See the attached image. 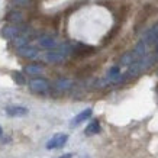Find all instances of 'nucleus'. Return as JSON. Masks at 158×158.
I'll list each match as a JSON object with an SVG mask.
<instances>
[{"label": "nucleus", "instance_id": "nucleus-7", "mask_svg": "<svg viewBox=\"0 0 158 158\" xmlns=\"http://www.w3.org/2000/svg\"><path fill=\"white\" fill-rule=\"evenodd\" d=\"M91 109H86V110H83L81 113H78V115L74 118V119L71 120V123H70V126L71 128H76V126H78V125L81 123V122H84V120H87L91 116Z\"/></svg>", "mask_w": 158, "mask_h": 158}, {"label": "nucleus", "instance_id": "nucleus-19", "mask_svg": "<svg viewBox=\"0 0 158 158\" xmlns=\"http://www.w3.org/2000/svg\"><path fill=\"white\" fill-rule=\"evenodd\" d=\"M155 57L158 58V42L155 44Z\"/></svg>", "mask_w": 158, "mask_h": 158}, {"label": "nucleus", "instance_id": "nucleus-3", "mask_svg": "<svg viewBox=\"0 0 158 158\" xmlns=\"http://www.w3.org/2000/svg\"><path fill=\"white\" fill-rule=\"evenodd\" d=\"M68 141V135L67 134H57L54 135L52 138L47 142V148L48 149H55V148H61L62 145Z\"/></svg>", "mask_w": 158, "mask_h": 158}, {"label": "nucleus", "instance_id": "nucleus-12", "mask_svg": "<svg viewBox=\"0 0 158 158\" xmlns=\"http://www.w3.org/2000/svg\"><path fill=\"white\" fill-rule=\"evenodd\" d=\"M6 19L9 20V22H12V23H22L23 22V15L20 13V12H18V10H13V12H9L7 13V16H6Z\"/></svg>", "mask_w": 158, "mask_h": 158}, {"label": "nucleus", "instance_id": "nucleus-6", "mask_svg": "<svg viewBox=\"0 0 158 158\" xmlns=\"http://www.w3.org/2000/svg\"><path fill=\"white\" fill-rule=\"evenodd\" d=\"M18 54H19L20 57L32 60V58L38 57V49L34 48V47H29V45H23V47L18 48Z\"/></svg>", "mask_w": 158, "mask_h": 158}, {"label": "nucleus", "instance_id": "nucleus-5", "mask_svg": "<svg viewBox=\"0 0 158 158\" xmlns=\"http://www.w3.org/2000/svg\"><path fill=\"white\" fill-rule=\"evenodd\" d=\"M71 52L77 57H84V55H90V54L94 52V48L93 47H89V45H83V44H77L74 48H71Z\"/></svg>", "mask_w": 158, "mask_h": 158}, {"label": "nucleus", "instance_id": "nucleus-17", "mask_svg": "<svg viewBox=\"0 0 158 158\" xmlns=\"http://www.w3.org/2000/svg\"><path fill=\"white\" fill-rule=\"evenodd\" d=\"M26 42H28V39L25 38V36H16V38H13V45L16 48H20V47L26 45Z\"/></svg>", "mask_w": 158, "mask_h": 158}, {"label": "nucleus", "instance_id": "nucleus-9", "mask_svg": "<svg viewBox=\"0 0 158 158\" xmlns=\"http://www.w3.org/2000/svg\"><path fill=\"white\" fill-rule=\"evenodd\" d=\"M6 113L9 116H25L28 115V109L22 106H10L6 109Z\"/></svg>", "mask_w": 158, "mask_h": 158}, {"label": "nucleus", "instance_id": "nucleus-18", "mask_svg": "<svg viewBox=\"0 0 158 158\" xmlns=\"http://www.w3.org/2000/svg\"><path fill=\"white\" fill-rule=\"evenodd\" d=\"M13 2L16 3V5H19V6H29L32 0H13Z\"/></svg>", "mask_w": 158, "mask_h": 158}, {"label": "nucleus", "instance_id": "nucleus-10", "mask_svg": "<svg viewBox=\"0 0 158 158\" xmlns=\"http://www.w3.org/2000/svg\"><path fill=\"white\" fill-rule=\"evenodd\" d=\"M38 44H39V47L47 48V49H51V48H55V47H57L55 39L51 38V36H42V38H39Z\"/></svg>", "mask_w": 158, "mask_h": 158}, {"label": "nucleus", "instance_id": "nucleus-22", "mask_svg": "<svg viewBox=\"0 0 158 158\" xmlns=\"http://www.w3.org/2000/svg\"><path fill=\"white\" fill-rule=\"evenodd\" d=\"M157 93H158V87H157Z\"/></svg>", "mask_w": 158, "mask_h": 158}, {"label": "nucleus", "instance_id": "nucleus-4", "mask_svg": "<svg viewBox=\"0 0 158 158\" xmlns=\"http://www.w3.org/2000/svg\"><path fill=\"white\" fill-rule=\"evenodd\" d=\"M20 29L16 25H7L5 28H2L0 31V36H3L5 39H13L16 36H19Z\"/></svg>", "mask_w": 158, "mask_h": 158}, {"label": "nucleus", "instance_id": "nucleus-16", "mask_svg": "<svg viewBox=\"0 0 158 158\" xmlns=\"http://www.w3.org/2000/svg\"><path fill=\"white\" fill-rule=\"evenodd\" d=\"M73 86L71 80H58L57 84H55V87H57L60 91H64V90H68L70 87Z\"/></svg>", "mask_w": 158, "mask_h": 158}, {"label": "nucleus", "instance_id": "nucleus-14", "mask_svg": "<svg viewBox=\"0 0 158 158\" xmlns=\"http://www.w3.org/2000/svg\"><path fill=\"white\" fill-rule=\"evenodd\" d=\"M42 65H39V64H29L25 67V73H28L31 76H35V74H39V73H42Z\"/></svg>", "mask_w": 158, "mask_h": 158}, {"label": "nucleus", "instance_id": "nucleus-13", "mask_svg": "<svg viewBox=\"0 0 158 158\" xmlns=\"http://www.w3.org/2000/svg\"><path fill=\"white\" fill-rule=\"evenodd\" d=\"M99 132H100V123H99V120H93L86 128V135H96Z\"/></svg>", "mask_w": 158, "mask_h": 158}, {"label": "nucleus", "instance_id": "nucleus-2", "mask_svg": "<svg viewBox=\"0 0 158 158\" xmlns=\"http://www.w3.org/2000/svg\"><path fill=\"white\" fill-rule=\"evenodd\" d=\"M142 41H144L147 45H155L158 42V23L152 25L149 29H147V32L142 36Z\"/></svg>", "mask_w": 158, "mask_h": 158}, {"label": "nucleus", "instance_id": "nucleus-20", "mask_svg": "<svg viewBox=\"0 0 158 158\" xmlns=\"http://www.w3.org/2000/svg\"><path fill=\"white\" fill-rule=\"evenodd\" d=\"M71 157H73L71 154H65V155H62L61 158H71Z\"/></svg>", "mask_w": 158, "mask_h": 158}, {"label": "nucleus", "instance_id": "nucleus-11", "mask_svg": "<svg viewBox=\"0 0 158 158\" xmlns=\"http://www.w3.org/2000/svg\"><path fill=\"white\" fill-rule=\"evenodd\" d=\"M138 60V57H136V54L134 52V51H129V52H126L122 55V58H120V65H131L134 61H136Z\"/></svg>", "mask_w": 158, "mask_h": 158}, {"label": "nucleus", "instance_id": "nucleus-1", "mask_svg": "<svg viewBox=\"0 0 158 158\" xmlns=\"http://www.w3.org/2000/svg\"><path fill=\"white\" fill-rule=\"evenodd\" d=\"M29 89L34 93H47L49 90V83L45 78H34L29 81Z\"/></svg>", "mask_w": 158, "mask_h": 158}, {"label": "nucleus", "instance_id": "nucleus-15", "mask_svg": "<svg viewBox=\"0 0 158 158\" xmlns=\"http://www.w3.org/2000/svg\"><path fill=\"white\" fill-rule=\"evenodd\" d=\"M12 78H13V81L16 83V84H19V86L26 84V78H25V76L20 71H13L12 73Z\"/></svg>", "mask_w": 158, "mask_h": 158}, {"label": "nucleus", "instance_id": "nucleus-21", "mask_svg": "<svg viewBox=\"0 0 158 158\" xmlns=\"http://www.w3.org/2000/svg\"><path fill=\"white\" fill-rule=\"evenodd\" d=\"M2 134H3V131H2V128H0V136H2Z\"/></svg>", "mask_w": 158, "mask_h": 158}, {"label": "nucleus", "instance_id": "nucleus-8", "mask_svg": "<svg viewBox=\"0 0 158 158\" xmlns=\"http://www.w3.org/2000/svg\"><path fill=\"white\" fill-rule=\"evenodd\" d=\"M45 60L48 62H52V64H58V62H62L65 60V55L60 51H52V52H47Z\"/></svg>", "mask_w": 158, "mask_h": 158}]
</instances>
